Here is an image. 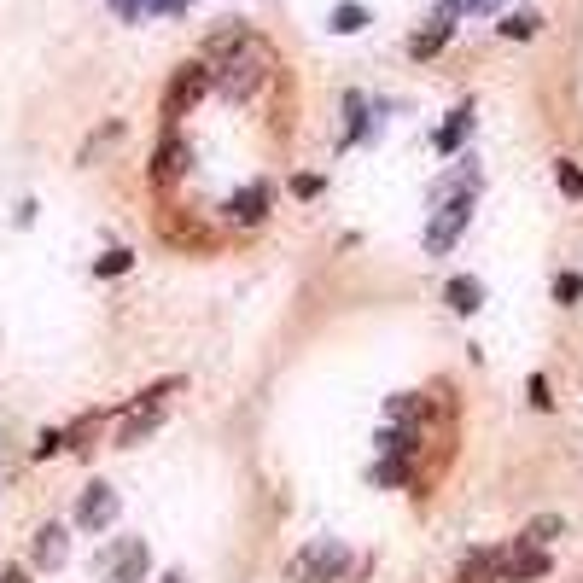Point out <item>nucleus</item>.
<instances>
[{
  "label": "nucleus",
  "instance_id": "1",
  "mask_svg": "<svg viewBox=\"0 0 583 583\" xmlns=\"http://www.w3.org/2000/svg\"><path fill=\"white\" fill-rule=\"evenodd\" d=\"M199 65L210 70V88H216L222 100H251V94L269 82L275 53H269V47L251 35V24H228V30H216L205 41Z\"/></svg>",
  "mask_w": 583,
  "mask_h": 583
},
{
  "label": "nucleus",
  "instance_id": "2",
  "mask_svg": "<svg viewBox=\"0 0 583 583\" xmlns=\"http://www.w3.org/2000/svg\"><path fill=\"white\" fill-rule=\"evenodd\" d=\"M292 583H339L344 572H350V549H344L339 537H315L309 549L292 554Z\"/></svg>",
  "mask_w": 583,
  "mask_h": 583
},
{
  "label": "nucleus",
  "instance_id": "3",
  "mask_svg": "<svg viewBox=\"0 0 583 583\" xmlns=\"http://www.w3.org/2000/svg\"><path fill=\"white\" fill-rule=\"evenodd\" d=\"M467 222H473V193H449V199H438V216L426 222V251H432V257L455 251V240L467 234Z\"/></svg>",
  "mask_w": 583,
  "mask_h": 583
},
{
  "label": "nucleus",
  "instance_id": "4",
  "mask_svg": "<svg viewBox=\"0 0 583 583\" xmlns=\"http://www.w3.org/2000/svg\"><path fill=\"white\" fill-rule=\"evenodd\" d=\"M94 566L105 572V583H146V572H152V549H146L140 537H117L111 549H100Z\"/></svg>",
  "mask_w": 583,
  "mask_h": 583
},
{
  "label": "nucleus",
  "instance_id": "5",
  "mask_svg": "<svg viewBox=\"0 0 583 583\" xmlns=\"http://www.w3.org/2000/svg\"><path fill=\"white\" fill-rule=\"evenodd\" d=\"M117 514H123V496H117L105 479H94L82 496H76V531H94V537H100V531L117 525Z\"/></svg>",
  "mask_w": 583,
  "mask_h": 583
},
{
  "label": "nucleus",
  "instance_id": "6",
  "mask_svg": "<svg viewBox=\"0 0 583 583\" xmlns=\"http://www.w3.org/2000/svg\"><path fill=\"white\" fill-rule=\"evenodd\" d=\"M549 572H554V554L531 549V543H519V537H514V549L496 560V583H537V578H549Z\"/></svg>",
  "mask_w": 583,
  "mask_h": 583
},
{
  "label": "nucleus",
  "instance_id": "7",
  "mask_svg": "<svg viewBox=\"0 0 583 583\" xmlns=\"http://www.w3.org/2000/svg\"><path fill=\"white\" fill-rule=\"evenodd\" d=\"M205 88H210V70L205 65H181V70H175V82H170V94H164V117L175 123L181 111H193Z\"/></svg>",
  "mask_w": 583,
  "mask_h": 583
},
{
  "label": "nucleus",
  "instance_id": "8",
  "mask_svg": "<svg viewBox=\"0 0 583 583\" xmlns=\"http://www.w3.org/2000/svg\"><path fill=\"white\" fill-rule=\"evenodd\" d=\"M30 560H35V572H59L70 560V531L65 525H41L30 537Z\"/></svg>",
  "mask_w": 583,
  "mask_h": 583
},
{
  "label": "nucleus",
  "instance_id": "9",
  "mask_svg": "<svg viewBox=\"0 0 583 583\" xmlns=\"http://www.w3.org/2000/svg\"><path fill=\"white\" fill-rule=\"evenodd\" d=\"M228 216H234L240 228H251V222H263V216H269V187H263V181H251V187H240V193L228 199Z\"/></svg>",
  "mask_w": 583,
  "mask_h": 583
},
{
  "label": "nucleus",
  "instance_id": "10",
  "mask_svg": "<svg viewBox=\"0 0 583 583\" xmlns=\"http://www.w3.org/2000/svg\"><path fill=\"white\" fill-rule=\"evenodd\" d=\"M164 426V409H152V403H135L129 409V420H123V432H117V449H135L140 438H152Z\"/></svg>",
  "mask_w": 583,
  "mask_h": 583
},
{
  "label": "nucleus",
  "instance_id": "11",
  "mask_svg": "<svg viewBox=\"0 0 583 583\" xmlns=\"http://www.w3.org/2000/svg\"><path fill=\"white\" fill-rule=\"evenodd\" d=\"M414 449H420V426H385V432H374V455L409 461Z\"/></svg>",
  "mask_w": 583,
  "mask_h": 583
},
{
  "label": "nucleus",
  "instance_id": "12",
  "mask_svg": "<svg viewBox=\"0 0 583 583\" xmlns=\"http://www.w3.org/2000/svg\"><path fill=\"white\" fill-rule=\"evenodd\" d=\"M444 304L455 309V315H479V309H484V280L455 275V280L444 286Z\"/></svg>",
  "mask_w": 583,
  "mask_h": 583
},
{
  "label": "nucleus",
  "instance_id": "13",
  "mask_svg": "<svg viewBox=\"0 0 583 583\" xmlns=\"http://www.w3.org/2000/svg\"><path fill=\"white\" fill-rule=\"evenodd\" d=\"M449 30H455V24H444V18L426 24V30H414L409 35V59H438V53L449 47Z\"/></svg>",
  "mask_w": 583,
  "mask_h": 583
},
{
  "label": "nucleus",
  "instance_id": "14",
  "mask_svg": "<svg viewBox=\"0 0 583 583\" xmlns=\"http://www.w3.org/2000/svg\"><path fill=\"white\" fill-rule=\"evenodd\" d=\"M560 537H566V519L560 514H537V519H525V531H519V543H531V549H549Z\"/></svg>",
  "mask_w": 583,
  "mask_h": 583
},
{
  "label": "nucleus",
  "instance_id": "15",
  "mask_svg": "<svg viewBox=\"0 0 583 583\" xmlns=\"http://www.w3.org/2000/svg\"><path fill=\"white\" fill-rule=\"evenodd\" d=\"M473 135V105H455V111H449V123L444 129H438V152H461V140Z\"/></svg>",
  "mask_w": 583,
  "mask_h": 583
},
{
  "label": "nucleus",
  "instance_id": "16",
  "mask_svg": "<svg viewBox=\"0 0 583 583\" xmlns=\"http://www.w3.org/2000/svg\"><path fill=\"white\" fill-rule=\"evenodd\" d=\"M496 560H502V554L473 549L467 560H461V583H496Z\"/></svg>",
  "mask_w": 583,
  "mask_h": 583
},
{
  "label": "nucleus",
  "instance_id": "17",
  "mask_svg": "<svg viewBox=\"0 0 583 583\" xmlns=\"http://www.w3.org/2000/svg\"><path fill=\"white\" fill-rule=\"evenodd\" d=\"M362 24H368V6H356V0L333 6V18H327V30H333V35H356Z\"/></svg>",
  "mask_w": 583,
  "mask_h": 583
},
{
  "label": "nucleus",
  "instance_id": "18",
  "mask_svg": "<svg viewBox=\"0 0 583 583\" xmlns=\"http://www.w3.org/2000/svg\"><path fill=\"white\" fill-rule=\"evenodd\" d=\"M496 30L508 35V41H531V35L543 30V18H537V12H502V24H496Z\"/></svg>",
  "mask_w": 583,
  "mask_h": 583
},
{
  "label": "nucleus",
  "instance_id": "19",
  "mask_svg": "<svg viewBox=\"0 0 583 583\" xmlns=\"http://www.w3.org/2000/svg\"><path fill=\"white\" fill-rule=\"evenodd\" d=\"M181 158H187V152H181V140H164V146H158V158H152V175H158V181H175V175H181Z\"/></svg>",
  "mask_w": 583,
  "mask_h": 583
},
{
  "label": "nucleus",
  "instance_id": "20",
  "mask_svg": "<svg viewBox=\"0 0 583 583\" xmlns=\"http://www.w3.org/2000/svg\"><path fill=\"white\" fill-rule=\"evenodd\" d=\"M368 479H374V484H409V461H391V455H374Z\"/></svg>",
  "mask_w": 583,
  "mask_h": 583
},
{
  "label": "nucleus",
  "instance_id": "21",
  "mask_svg": "<svg viewBox=\"0 0 583 583\" xmlns=\"http://www.w3.org/2000/svg\"><path fill=\"white\" fill-rule=\"evenodd\" d=\"M129 269H135V251H123V245H117V251H105L100 263H94V275H100V280H117V275H129Z\"/></svg>",
  "mask_w": 583,
  "mask_h": 583
},
{
  "label": "nucleus",
  "instance_id": "22",
  "mask_svg": "<svg viewBox=\"0 0 583 583\" xmlns=\"http://www.w3.org/2000/svg\"><path fill=\"white\" fill-rule=\"evenodd\" d=\"M181 385H187V379H181V374H170V379H158V385H146V391H140L135 403H152V409H164V403H170V397L181 391Z\"/></svg>",
  "mask_w": 583,
  "mask_h": 583
},
{
  "label": "nucleus",
  "instance_id": "23",
  "mask_svg": "<svg viewBox=\"0 0 583 583\" xmlns=\"http://www.w3.org/2000/svg\"><path fill=\"white\" fill-rule=\"evenodd\" d=\"M554 181H560V193H566V199H583V170L572 164V158H560V164H554Z\"/></svg>",
  "mask_w": 583,
  "mask_h": 583
},
{
  "label": "nucleus",
  "instance_id": "24",
  "mask_svg": "<svg viewBox=\"0 0 583 583\" xmlns=\"http://www.w3.org/2000/svg\"><path fill=\"white\" fill-rule=\"evenodd\" d=\"M578 298H583V275H572V269L554 275V304H578Z\"/></svg>",
  "mask_w": 583,
  "mask_h": 583
},
{
  "label": "nucleus",
  "instance_id": "25",
  "mask_svg": "<svg viewBox=\"0 0 583 583\" xmlns=\"http://www.w3.org/2000/svg\"><path fill=\"white\" fill-rule=\"evenodd\" d=\"M502 0H444V24L449 18H461V12H496Z\"/></svg>",
  "mask_w": 583,
  "mask_h": 583
},
{
  "label": "nucleus",
  "instance_id": "26",
  "mask_svg": "<svg viewBox=\"0 0 583 583\" xmlns=\"http://www.w3.org/2000/svg\"><path fill=\"white\" fill-rule=\"evenodd\" d=\"M65 449V432H41L35 438V461H47V455H59Z\"/></svg>",
  "mask_w": 583,
  "mask_h": 583
},
{
  "label": "nucleus",
  "instance_id": "27",
  "mask_svg": "<svg viewBox=\"0 0 583 583\" xmlns=\"http://www.w3.org/2000/svg\"><path fill=\"white\" fill-rule=\"evenodd\" d=\"M321 187H327V181H321V175H292V193H298V199H315V193H321Z\"/></svg>",
  "mask_w": 583,
  "mask_h": 583
},
{
  "label": "nucleus",
  "instance_id": "28",
  "mask_svg": "<svg viewBox=\"0 0 583 583\" xmlns=\"http://www.w3.org/2000/svg\"><path fill=\"white\" fill-rule=\"evenodd\" d=\"M414 414V391H397V397H391V420H409Z\"/></svg>",
  "mask_w": 583,
  "mask_h": 583
},
{
  "label": "nucleus",
  "instance_id": "29",
  "mask_svg": "<svg viewBox=\"0 0 583 583\" xmlns=\"http://www.w3.org/2000/svg\"><path fill=\"white\" fill-rule=\"evenodd\" d=\"M531 403H537V409H554V397H549V379H543V374L531 379Z\"/></svg>",
  "mask_w": 583,
  "mask_h": 583
},
{
  "label": "nucleus",
  "instance_id": "30",
  "mask_svg": "<svg viewBox=\"0 0 583 583\" xmlns=\"http://www.w3.org/2000/svg\"><path fill=\"white\" fill-rule=\"evenodd\" d=\"M0 583H30V572H24V566H6V572H0Z\"/></svg>",
  "mask_w": 583,
  "mask_h": 583
},
{
  "label": "nucleus",
  "instance_id": "31",
  "mask_svg": "<svg viewBox=\"0 0 583 583\" xmlns=\"http://www.w3.org/2000/svg\"><path fill=\"white\" fill-rule=\"evenodd\" d=\"M158 12H181V6H193V0H152Z\"/></svg>",
  "mask_w": 583,
  "mask_h": 583
},
{
  "label": "nucleus",
  "instance_id": "32",
  "mask_svg": "<svg viewBox=\"0 0 583 583\" xmlns=\"http://www.w3.org/2000/svg\"><path fill=\"white\" fill-rule=\"evenodd\" d=\"M164 583H181V578H164Z\"/></svg>",
  "mask_w": 583,
  "mask_h": 583
}]
</instances>
